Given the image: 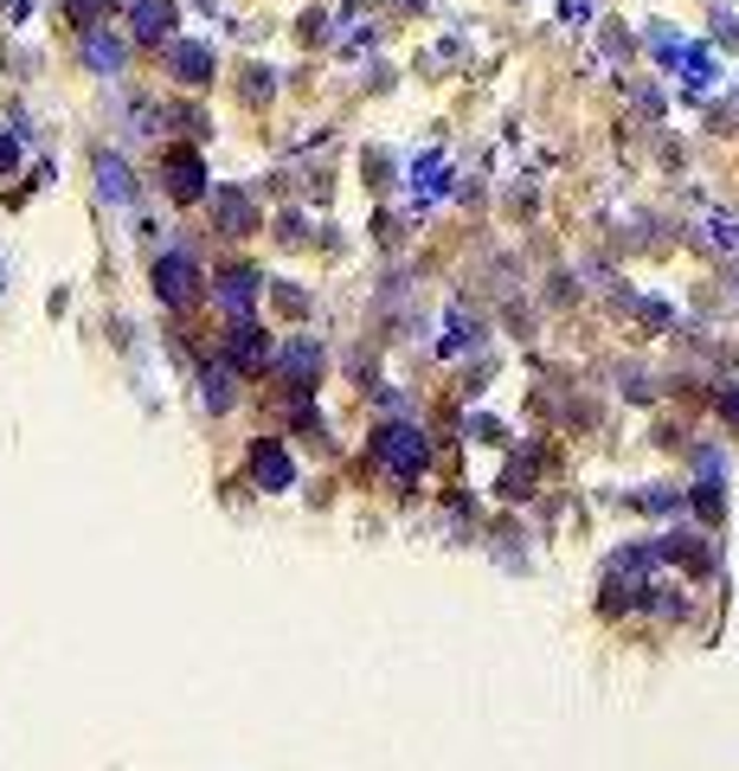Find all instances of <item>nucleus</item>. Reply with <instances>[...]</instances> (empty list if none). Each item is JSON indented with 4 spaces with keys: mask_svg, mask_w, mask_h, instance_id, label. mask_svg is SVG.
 Listing matches in <instances>:
<instances>
[{
    "mask_svg": "<svg viewBox=\"0 0 739 771\" xmlns=\"http://www.w3.org/2000/svg\"><path fill=\"white\" fill-rule=\"evenodd\" d=\"M373 450H379V463L393 470V476H425V438L411 431V425H379L373 431Z\"/></svg>",
    "mask_w": 739,
    "mask_h": 771,
    "instance_id": "obj_1",
    "label": "nucleus"
},
{
    "mask_svg": "<svg viewBox=\"0 0 739 771\" xmlns=\"http://www.w3.org/2000/svg\"><path fill=\"white\" fill-rule=\"evenodd\" d=\"M154 296H161L168 309H193V302H200V264L186 251L154 257Z\"/></svg>",
    "mask_w": 739,
    "mask_h": 771,
    "instance_id": "obj_2",
    "label": "nucleus"
},
{
    "mask_svg": "<svg viewBox=\"0 0 739 771\" xmlns=\"http://www.w3.org/2000/svg\"><path fill=\"white\" fill-rule=\"evenodd\" d=\"M161 181H168V193H174L181 206H193V200H206V161H200L193 148H174V154L161 161Z\"/></svg>",
    "mask_w": 739,
    "mask_h": 771,
    "instance_id": "obj_3",
    "label": "nucleus"
},
{
    "mask_svg": "<svg viewBox=\"0 0 739 771\" xmlns=\"http://www.w3.org/2000/svg\"><path fill=\"white\" fill-rule=\"evenodd\" d=\"M251 482H258V489H270V495H283V489L296 482L290 450H283L277 438H258V443H251Z\"/></svg>",
    "mask_w": 739,
    "mask_h": 771,
    "instance_id": "obj_4",
    "label": "nucleus"
},
{
    "mask_svg": "<svg viewBox=\"0 0 739 771\" xmlns=\"http://www.w3.org/2000/svg\"><path fill=\"white\" fill-rule=\"evenodd\" d=\"M174 20H181V7H174V0H129V26H136L142 45H168Z\"/></svg>",
    "mask_w": 739,
    "mask_h": 771,
    "instance_id": "obj_5",
    "label": "nucleus"
},
{
    "mask_svg": "<svg viewBox=\"0 0 739 771\" xmlns=\"http://www.w3.org/2000/svg\"><path fill=\"white\" fill-rule=\"evenodd\" d=\"M225 361L238 373H258L264 361H270V347H264V329L245 315V322H232V334H225Z\"/></svg>",
    "mask_w": 739,
    "mask_h": 771,
    "instance_id": "obj_6",
    "label": "nucleus"
},
{
    "mask_svg": "<svg viewBox=\"0 0 739 771\" xmlns=\"http://www.w3.org/2000/svg\"><path fill=\"white\" fill-rule=\"evenodd\" d=\"M168 72L200 90V84H213V52H206L200 39H174V45H168Z\"/></svg>",
    "mask_w": 739,
    "mask_h": 771,
    "instance_id": "obj_7",
    "label": "nucleus"
},
{
    "mask_svg": "<svg viewBox=\"0 0 739 771\" xmlns=\"http://www.w3.org/2000/svg\"><path fill=\"white\" fill-rule=\"evenodd\" d=\"M277 367H283V379H290L296 393H309V386L322 379V347H315V341H290V347L277 354Z\"/></svg>",
    "mask_w": 739,
    "mask_h": 771,
    "instance_id": "obj_8",
    "label": "nucleus"
},
{
    "mask_svg": "<svg viewBox=\"0 0 739 771\" xmlns=\"http://www.w3.org/2000/svg\"><path fill=\"white\" fill-rule=\"evenodd\" d=\"M258 283H264V277L251 270V264H232V270H219V302L238 315V322H245V309L258 302Z\"/></svg>",
    "mask_w": 739,
    "mask_h": 771,
    "instance_id": "obj_9",
    "label": "nucleus"
},
{
    "mask_svg": "<svg viewBox=\"0 0 739 771\" xmlns=\"http://www.w3.org/2000/svg\"><path fill=\"white\" fill-rule=\"evenodd\" d=\"M97 193H104L110 206H129V200H136L129 161H122V154H110V148H97Z\"/></svg>",
    "mask_w": 739,
    "mask_h": 771,
    "instance_id": "obj_10",
    "label": "nucleus"
},
{
    "mask_svg": "<svg viewBox=\"0 0 739 771\" xmlns=\"http://www.w3.org/2000/svg\"><path fill=\"white\" fill-rule=\"evenodd\" d=\"M122 58H129V45H122L116 33H104V26H90V33H84V65H90L97 77H116V72H122Z\"/></svg>",
    "mask_w": 739,
    "mask_h": 771,
    "instance_id": "obj_11",
    "label": "nucleus"
},
{
    "mask_svg": "<svg viewBox=\"0 0 739 771\" xmlns=\"http://www.w3.org/2000/svg\"><path fill=\"white\" fill-rule=\"evenodd\" d=\"M213 213H219L225 232H251V225H258V206H251L245 193H232V186H225L219 200H213Z\"/></svg>",
    "mask_w": 739,
    "mask_h": 771,
    "instance_id": "obj_12",
    "label": "nucleus"
},
{
    "mask_svg": "<svg viewBox=\"0 0 739 771\" xmlns=\"http://www.w3.org/2000/svg\"><path fill=\"white\" fill-rule=\"evenodd\" d=\"M116 13V0H65V20H72L77 33H90V26H104Z\"/></svg>",
    "mask_w": 739,
    "mask_h": 771,
    "instance_id": "obj_13",
    "label": "nucleus"
},
{
    "mask_svg": "<svg viewBox=\"0 0 739 771\" xmlns=\"http://www.w3.org/2000/svg\"><path fill=\"white\" fill-rule=\"evenodd\" d=\"M682 65H688V90H695V97H701V90H714V52H701V45H688V52H682Z\"/></svg>",
    "mask_w": 739,
    "mask_h": 771,
    "instance_id": "obj_14",
    "label": "nucleus"
},
{
    "mask_svg": "<svg viewBox=\"0 0 739 771\" xmlns=\"http://www.w3.org/2000/svg\"><path fill=\"white\" fill-rule=\"evenodd\" d=\"M470 341H476V322H470V315H450V322H443V334H438L443 354H463Z\"/></svg>",
    "mask_w": 739,
    "mask_h": 771,
    "instance_id": "obj_15",
    "label": "nucleus"
},
{
    "mask_svg": "<svg viewBox=\"0 0 739 771\" xmlns=\"http://www.w3.org/2000/svg\"><path fill=\"white\" fill-rule=\"evenodd\" d=\"M206 405L232 411V367H206Z\"/></svg>",
    "mask_w": 739,
    "mask_h": 771,
    "instance_id": "obj_16",
    "label": "nucleus"
},
{
    "mask_svg": "<svg viewBox=\"0 0 739 771\" xmlns=\"http://www.w3.org/2000/svg\"><path fill=\"white\" fill-rule=\"evenodd\" d=\"M13 161H20V142H13V136H0V174H7Z\"/></svg>",
    "mask_w": 739,
    "mask_h": 771,
    "instance_id": "obj_17",
    "label": "nucleus"
},
{
    "mask_svg": "<svg viewBox=\"0 0 739 771\" xmlns=\"http://www.w3.org/2000/svg\"><path fill=\"white\" fill-rule=\"evenodd\" d=\"M720 411H727V418L739 425V386H733V393H720Z\"/></svg>",
    "mask_w": 739,
    "mask_h": 771,
    "instance_id": "obj_18",
    "label": "nucleus"
}]
</instances>
